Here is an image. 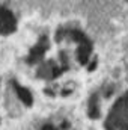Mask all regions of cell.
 I'll return each mask as SVG.
<instances>
[{
    "mask_svg": "<svg viewBox=\"0 0 128 130\" xmlns=\"http://www.w3.org/2000/svg\"><path fill=\"white\" fill-rule=\"evenodd\" d=\"M109 130H128V94L112 110L107 120Z\"/></svg>",
    "mask_w": 128,
    "mask_h": 130,
    "instance_id": "6da1fadb",
    "label": "cell"
},
{
    "mask_svg": "<svg viewBox=\"0 0 128 130\" xmlns=\"http://www.w3.org/2000/svg\"><path fill=\"white\" fill-rule=\"evenodd\" d=\"M17 23L11 11L0 8V33H11L15 30Z\"/></svg>",
    "mask_w": 128,
    "mask_h": 130,
    "instance_id": "7a4b0ae2",
    "label": "cell"
},
{
    "mask_svg": "<svg viewBox=\"0 0 128 130\" xmlns=\"http://www.w3.org/2000/svg\"><path fill=\"white\" fill-rule=\"evenodd\" d=\"M47 47H48V44H47V38H41V41H39L32 50H30V55H29L27 62H29V64H35V62H38V61L42 58V55L45 53Z\"/></svg>",
    "mask_w": 128,
    "mask_h": 130,
    "instance_id": "3957f363",
    "label": "cell"
},
{
    "mask_svg": "<svg viewBox=\"0 0 128 130\" xmlns=\"http://www.w3.org/2000/svg\"><path fill=\"white\" fill-rule=\"evenodd\" d=\"M91 52H92V44H91L89 39H86L84 42H81V45H80V48H78V52H77L80 64H86V62H88Z\"/></svg>",
    "mask_w": 128,
    "mask_h": 130,
    "instance_id": "277c9868",
    "label": "cell"
},
{
    "mask_svg": "<svg viewBox=\"0 0 128 130\" xmlns=\"http://www.w3.org/2000/svg\"><path fill=\"white\" fill-rule=\"evenodd\" d=\"M12 85H14V88H15V91H17V94H18V97L20 100L24 103V104H27V106H30L32 104V94L26 89V88H21L15 80L12 82Z\"/></svg>",
    "mask_w": 128,
    "mask_h": 130,
    "instance_id": "5b68a950",
    "label": "cell"
},
{
    "mask_svg": "<svg viewBox=\"0 0 128 130\" xmlns=\"http://www.w3.org/2000/svg\"><path fill=\"white\" fill-rule=\"evenodd\" d=\"M89 117L98 118L99 117V109H98V95H94L91 98V104H89Z\"/></svg>",
    "mask_w": 128,
    "mask_h": 130,
    "instance_id": "8992f818",
    "label": "cell"
},
{
    "mask_svg": "<svg viewBox=\"0 0 128 130\" xmlns=\"http://www.w3.org/2000/svg\"><path fill=\"white\" fill-rule=\"evenodd\" d=\"M42 130H56V127H53V126H50V124H47V126H44Z\"/></svg>",
    "mask_w": 128,
    "mask_h": 130,
    "instance_id": "52a82bcc",
    "label": "cell"
},
{
    "mask_svg": "<svg viewBox=\"0 0 128 130\" xmlns=\"http://www.w3.org/2000/svg\"><path fill=\"white\" fill-rule=\"evenodd\" d=\"M62 129H68V123H66V121L62 124Z\"/></svg>",
    "mask_w": 128,
    "mask_h": 130,
    "instance_id": "ba28073f",
    "label": "cell"
}]
</instances>
